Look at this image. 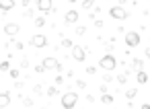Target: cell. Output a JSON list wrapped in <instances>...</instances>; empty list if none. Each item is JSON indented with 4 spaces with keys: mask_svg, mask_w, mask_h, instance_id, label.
Here are the masks:
<instances>
[{
    "mask_svg": "<svg viewBox=\"0 0 150 109\" xmlns=\"http://www.w3.org/2000/svg\"><path fill=\"white\" fill-rule=\"evenodd\" d=\"M129 70H132V72H138V70H144V62H142L140 58H134V60H132V66H129Z\"/></svg>",
    "mask_w": 150,
    "mask_h": 109,
    "instance_id": "obj_13",
    "label": "cell"
},
{
    "mask_svg": "<svg viewBox=\"0 0 150 109\" xmlns=\"http://www.w3.org/2000/svg\"><path fill=\"white\" fill-rule=\"evenodd\" d=\"M127 76H129V70H125V72L119 74V76H115V80H117L119 84H125V82H127Z\"/></svg>",
    "mask_w": 150,
    "mask_h": 109,
    "instance_id": "obj_15",
    "label": "cell"
},
{
    "mask_svg": "<svg viewBox=\"0 0 150 109\" xmlns=\"http://www.w3.org/2000/svg\"><path fill=\"white\" fill-rule=\"evenodd\" d=\"M148 11H150V6H148Z\"/></svg>",
    "mask_w": 150,
    "mask_h": 109,
    "instance_id": "obj_40",
    "label": "cell"
},
{
    "mask_svg": "<svg viewBox=\"0 0 150 109\" xmlns=\"http://www.w3.org/2000/svg\"><path fill=\"white\" fill-rule=\"evenodd\" d=\"M95 27H97V29H103V27H105V23H103V21H99V19H97V21H95Z\"/></svg>",
    "mask_w": 150,
    "mask_h": 109,
    "instance_id": "obj_31",
    "label": "cell"
},
{
    "mask_svg": "<svg viewBox=\"0 0 150 109\" xmlns=\"http://www.w3.org/2000/svg\"><path fill=\"white\" fill-rule=\"evenodd\" d=\"M15 47H17V50H19V52H21V50H23V47H25V43H23V41H17V43H15Z\"/></svg>",
    "mask_w": 150,
    "mask_h": 109,
    "instance_id": "obj_35",
    "label": "cell"
},
{
    "mask_svg": "<svg viewBox=\"0 0 150 109\" xmlns=\"http://www.w3.org/2000/svg\"><path fill=\"white\" fill-rule=\"evenodd\" d=\"M19 31H21V27H19L17 23H6V25H4V33H6L8 37H15Z\"/></svg>",
    "mask_w": 150,
    "mask_h": 109,
    "instance_id": "obj_11",
    "label": "cell"
},
{
    "mask_svg": "<svg viewBox=\"0 0 150 109\" xmlns=\"http://www.w3.org/2000/svg\"><path fill=\"white\" fill-rule=\"evenodd\" d=\"M76 35H78V37L86 35V27H82V25H80V27H76Z\"/></svg>",
    "mask_w": 150,
    "mask_h": 109,
    "instance_id": "obj_24",
    "label": "cell"
},
{
    "mask_svg": "<svg viewBox=\"0 0 150 109\" xmlns=\"http://www.w3.org/2000/svg\"><path fill=\"white\" fill-rule=\"evenodd\" d=\"M8 105H11V93L2 91L0 93V107H8Z\"/></svg>",
    "mask_w": 150,
    "mask_h": 109,
    "instance_id": "obj_12",
    "label": "cell"
},
{
    "mask_svg": "<svg viewBox=\"0 0 150 109\" xmlns=\"http://www.w3.org/2000/svg\"><path fill=\"white\" fill-rule=\"evenodd\" d=\"M68 2H70V4H74V2H76V0H68Z\"/></svg>",
    "mask_w": 150,
    "mask_h": 109,
    "instance_id": "obj_39",
    "label": "cell"
},
{
    "mask_svg": "<svg viewBox=\"0 0 150 109\" xmlns=\"http://www.w3.org/2000/svg\"><path fill=\"white\" fill-rule=\"evenodd\" d=\"M15 6H17V2H15V0H0V13H2V15L11 13Z\"/></svg>",
    "mask_w": 150,
    "mask_h": 109,
    "instance_id": "obj_10",
    "label": "cell"
},
{
    "mask_svg": "<svg viewBox=\"0 0 150 109\" xmlns=\"http://www.w3.org/2000/svg\"><path fill=\"white\" fill-rule=\"evenodd\" d=\"M115 66H117V60H115V56H113V54H105V56L99 60V68H103L105 72L115 70Z\"/></svg>",
    "mask_w": 150,
    "mask_h": 109,
    "instance_id": "obj_1",
    "label": "cell"
},
{
    "mask_svg": "<svg viewBox=\"0 0 150 109\" xmlns=\"http://www.w3.org/2000/svg\"><path fill=\"white\" fill-rule=\"evenodd\" d=\"M144 56H146V58L150 60V47H146V50H144Z\"/></svg>",
    "mask_w": 150,
    "mask_h": 109,
    "instance_id": "obj_36",
    "label": "cell"
},
{
    "mask_svg": "<svg viewBox=\"0 0 150 109\" xmlns=\"http://www.w3.org/2000/svg\"><path fill=\"white\" fill-rule=\"evenodd\" d=\"M33 15H35V13H33V8H29V6H27V11L23 13V17H25V19H33Z\"/></svg>",
    "mask_w": 150,
    "mask_h": 109,
    "instance_id": "obj_23",
    "label": "cell"
},
{
    "mask_svg": "<svg viewBox=\"0 0 150 109\" xmlns=\"http://www.w3.org/2000/svg\"><path fill=\"white\" fill-rule=\"evenodd\" d=\"M33 93H35V95H43V86H41V84H35V86H33Z\"/></svg>",
    "mask_w": 150,
    "mask_h": 109,
    "instance_id": "obj_26",
    "label": "cell"
},
{
    "mask_svg": "<svg viewBox=\"0 0 150 109\" xmlns=\"http://www.w3.org/2000/svg\"><path fill=\"white\" fill-rule=\"evenodd\" d=\"M95 2H97V0H82V8L84 11H91L95 6Z\"/></svg>",
    "mask_w": 150,
    "mask_h": 109,
    "instance_id": "obj_19",
    "label": "cell"
},
{
    "mask_svg": "<svg viewBox=\"0 0 150 109\" xmlns=\"http://www.w3.org/2000/svg\"><path fill=\"white\" fill-rule=\"evenodd\" d=\"M123 41H125V45H127V47H136V45H140L142 37H140V33H138V31H127V33L123 35Z\"/></svg>",
    "mask_w": 150,
    "mask_h": 109,
    "instance_id": "obj_4",
    "label": "cell"
},
{
    "mask_svg": "<svg viewBox=\"0 0 150 109\" xmlns=\"http://www.w3.org/2000/svg\"><path fill=\"white\" fill-rule=\"evenodd\" d=\"M33 23H35V27H37V29H41V27L45 25V17H35V21H33Z\"/></svg>",
    "mask_w": 150,
    "mask_h": 109,
    "instance_id": "obj_20",
    "label": "cell"
},
{
    "mask_svg": "<svg viewBox=\"0 0 150 109\" xmlns=\"http://www.w3.org/2000/svg\"><path fill=\"white\" fill-rule=\"evenodd\" d=\"M56 84H58V86H60V84H64V76H62V74H58V76H56Z\"/></svg>",
    "mask_w": 150,
    "mask_h": 109,
    "instance_id": "obj_30",
    "label": "cell"
},
{
    "mask_svg": "<svg viewBox=\"0 0 150 109\" xmlns=\"http://www.w3.org/2000/svg\"><path fill=\"white\" fill-rule=\"evenodd\" d=\"M8 68H11V62H0V72H8Z\"/></svg>",
    "mask_w": 150,
    "mask_h": 109,
    "instance_id": "obj_21",
    "label": "cell"
},
{
    "mask_svg": "<svg viewBox=\"0 0 150 109\" xmlns=\"http://www.w3.org/2000/svg\"><path fill=\"white\" fill-rule=\"evenodd\" d=\"M136 97H138V88H129V91L125 93V99H127V101H134Z\"/></svg>",
    "mask_w": 150,
    "mask_h": 109,
    "instance_id": "obj_18",
    "label": "cell"
},
{
    "mask_svg": "<svg viewBox=\"0 0 150 109\" xmlns=\"http://www.w3.org/2000/svg\"><path fill=\"white\" fill-rule=\"evenodd\" d=\"M109 17L115 19V21H123V19L129 17V13H127L121 4H117V6H111V8H109Z\"/></svg>",
    "mask_w": 150,
    "mask_h": 109,
    "instance_id": "obj_3",
    "label": "cell"
},
{
    "mask_svg": "<svg viewBox=\"0 0 150 109\" xmlns=\"http://www.w3.org/2000/svg\"><path fill=\"white\" fill-rule=\"evenodd\" d=\"M8 74H11V78H19V76H21L17 68H8Z\"/></svg>",
    "mask_w": 150,
    "mask_h": 109,
    "instance_id": "obj_25",
    "label": "cell"
},
{
    "mask_svg": "<svg viewBox=\"0 0 150 109\" xmlns=\"http://www.w3.org/2000/svg\"><path fill=\"white\" fill-rule=\"evenodd\" d=\"M45 95H47V97H56V95H60V91H58V84H56V86H47Z\"/></svg>",
    "mask_w": 150,
    "mask_h": 109,
    "instance_id": "obj_17",
    "label": "cell"
},
{
    "mask_svg": "<svg viewBox=\"0 0 150 109\" xmlns=\"http://www.w3.org/2000/svg\"><path fill=\"white\" fill-rule=\"evenodd\" d=\"M31 45H33L35 50H41V47H45V45H47V37H45V35H41V33H37V35H33V37H31Z\"/></svg>",
    "mask_w": 150,
    "mask_h": 109,
    "instance_id": "obj_7",
    "label": "cell"
},
{
    "mask_svg": "<svg viewBox=\"0 0 150 109\" xmlns=\"http://www.w3.org/2000/svg\"><path fill=\"white\" fill-rule=\"evenodd\" d=\"M54 8V0H37V11L43 15H50Z\"/></svg>",
    "mask_w": 150,
    "mask_h": 109,
    "instance_id": "obj_6",
    "label": "cell"
},
{
    "mask_svg": "<svg viewBox=\"0 0 150 109\" xmlns=\"http://www.w3.org/2000/svg\"><path fill=\"white\" fill-rule=\"evenodd\" d=\"M41 64L45 66V70H58V72H62V70H64L62 62H58L54 56H47V58H43V60H41Z\"/></svg>",
    "mask_w": 150,
    "mask_h": 109,
    "instance_id": "obj_5",
    "label": "cell"
},
{
    "mask_svg": "<svg viewBox=\"0 0 150 109\" xmlns=\"http://www.w3.org/2000/svg\"><path fill=\"white\" fill-rule=\"evenodd\" d=\"M101 103H103V105H111V103H113V95L103 93V95H101Z\"/></svg>",
    "mask_w": 150,
    "mask_h": 109,
    "instance_id": "obj_16",
    "label": "cell"
},
{
    "mask_svg": "<svg viewBox=\"0 0 150 109\" xmlns=\"http://www.w3.org/2000/svg\"><path fill=\"white\" fill-rule=\"evenodd\" d=\"M72 45H74V43H72V39H68V37H64V39H62V47H70V50H72Z\"/></svg>",
    "mask_w": 150,
    "mask_h": 109,
    "instance_id": "obj_22",
    "label": "cell"
},
{
    "mask_svg": "<svg viewBox=\"0 0 150 109\" xmlns=\"http://www.w3.org/2000/svg\"><path fill=\"white\" fill-rule=\"evenodd\" d=\"M111 80H113V76H111V74H109V72H107V74H105V76H103V82H111Z\"/></svg>",
    "mask_w": 150,
    "mask_h": 109,
    "instance_id": "obj_34",
    "label": "cell"
},
{
    "mask_svg": "<svg viewBox=\"0 0 150 109\" xmlns=\"http://www.w3.org/2000/svg\"><path fill=\"white\" fill-rule=\"evenodd\" d=\"M95 72H97L95 66H86V74H95Z\"/></svg>",
    "mask_w": 150,
    "mask_h": 109,
    "instance_id": "obj_33",
    "label": "cell"
},
{
    "mask_svg": "<svg viewBox=\"0 0 150 109\" xmlns=\"http://www.w3.org/2000/svg\"><path fill=\"white\" fill-rule=\"evenodd\" d=\"M76 86H78V88H86V80H80V78H78V80H76Z\"/></svg>",
    "mask_w": 150,
    "mask_h": 109,
    "instance_id": "obj_28",
    "label": "cell"
},
{
    "mask_svg": "<svg viewBox=\"0 0 150 109\" xmlns=\"http://www.w3.org/2000/svg\"><path fill=\"white\" fill-rule=\"evenodd\" d=\"M72 58L76 62H84L86 60V50L82 45H72Z\"/></svg>",
    "mask_w": 150,
    "mask_h": 109,
    "instance_id": "obj_8",
    "label": "cell"
},
{
    "mask_svg": "<svg viewBox=\"0 0 150 109\" xmlns=\"http://www.w3.org/2000/svg\"><path fill=\"white\" fill-rule=\"evenodd\" d=\"M62 107L64 109H72V107H76V103H78V95L74 93V91H70V93H66V95H62Z\"/></svg>",
    "mask_w": 150,
    "mask_h": 109,
    "instance_id": "obj_2",
    "label": "cell"
},
{
    "mask_svg": "<svg viewBox=\"0 0 150 109\" xmlns=\"http://www.w3.org/2000/svg\"><path fill=\"white\" fill-rule=\"evenodd\" d=\"M136 80H138V84H146V82H148V74H146L144 70H138V72H136Z\"/></svg>",
    "mask_w": 150,
    "mask_h": 109,
    "instance_id": "obj_14",
    "label": "cell"
},
{
    "mask_svg": "<svg viewBox=\"0 0 150 109\" xmlns=\"http://www.w3.org/2000/svg\"><path fill=\"white\" fill-rule=\"evenodd\" d=\"M23 6L27 8V6H31V0H23Z\"/></svg>",
    "mask_w": 150,
    "mask_h": 109,
    "instance_id": "obj_37",
    "label": "cell"
},
{
    "mask_svg": "<svg viewBox=\"0 0 150 109\" xmlns=\"http://www.w3.org/2000/svg\"><path fill=\"white\" fill-rule=\"evenodd\" d=\"M78 19H80V13L74 11V8H70V11L64 15V23H66V25H74V23H78Z\"/></svg>",
    "mask_w": 150,
    "mask_h": 109,
    "instance_id": "obj_9",
    "label": "cell"
},
{
    "mask_svg": "<svg viewBox=\"0 0 150 109\" xmlns=\"http://www.w3.org/2000/svg\"><path fill=\"white\" fill-rule=\"evenodd\" d=\"M23 105H25V107H33L35 103H33V99H23Z\"/></svg>",
    "mask_w": 150,
    "mask_h": 109,
    "instance_id": "obj_29",
    "label": "cell"
},
{
    "mask_svg": "<svg viewBox=\"0 0 150 109\" xmlns=\"http://www.w3.org/2000/svg\"><path fill=\"white\" fill-rule=\"evenodd\" d=\"M125 2H127V0H119V4H121V6H123V4H125Z\"/></svg>",
    "mask_w": 150,
    "mask_h": 109,
    "instance_id": "obj_38",
    "label": "cell"
},
{
    "mask_svg": "<svg viewBox=\"0 0 150 109\" xmlns=\"http://www.w3.org/2000/svg\"><path fill=\"white\" fill-rule=\"evenodd\" d=\"M21 68H29V60H27V58L21 60Z\"/></svg>",
    "mask_w": 150,
    "mask_h": 109,
    "instance_id": "obj_32",
    "label": "cell"
},
{
    "mask_svg": "<svg viewBox=\"0 0 150 109\" xmlns=\"http://www.w3.org/2000/svg\"><path fill=\"white\" fill-rule=\"evenodd\" d=\"M35 72H37V74H43V72H45V66H43V64H37V66H35Z\"/></svg>",
    "mask_w": 150,
    "mask_h": 109,
    "instance_id": "obj_27",
    "label": "cell"
}]
</instances>
